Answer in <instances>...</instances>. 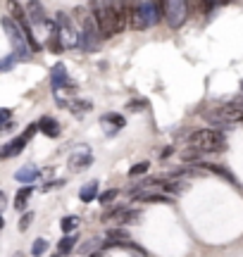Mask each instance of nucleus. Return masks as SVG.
Masks as SVG:
<instances>
[{
	"instance_id": "nucleus-36",
	"label": "nucleus",
	"mask_w": 243,
	"mask_h": 257,
	"mask_svg": "<svg viewBox=\"0 0 243 257\" xmlns=\"http://www.w3.org/2000/svg\"><path fill=\"white\" fill-rule=\"evenodd\" d=\"M53 257H60V255H53Z\"/></svg>"
},
{
	"instance_id": "nucleus-3",
	"label": "nucleus",
	"mask_w": 243,
	"mask_h": 257,
	"mask_svg": "<svg viewBox=\"0 0 243 257\" xmlns=\"http://www.w3.org/2000/svg\"><path fill=\"white\" fill-rule=\"evenodd\" d=\"M188 146L198 153H222L226 148V138L219 128H198L188 136Z\"/></svg>"
},
{
	"instance_id": "nucleus-4",
	"label": "nucleus",
	"mask_w": 243,
	"mask_h": 257,
	"mask_svg": "<svg viewBox=\"0 0 243 257\" xmlns=\"http://www.w3.org/2000/svg\"><path fill=\"white\" fill-rule=\"evenodd\" d=\"M3 29H5V34H8L10 43H12V50H15V60H27L29 57V46L27 41H24V34H22V29L17 27V22L12 17H3Z\"/></svg>"
},
{
	"instance_id": "nucleus-34",
	"label": "nucleus",
	"mask_w": 243,
	"mask_h": 257,
	"mask_svg": "<svg viewBox=\"0 0 243 257\" xmlns=\"http://www.w3.org/2000/svg\"><path fill=\"white\" fill-rule=\"evenodd\" d=\"M5 202H8V198H5V193L0 191V210H3V207H5Z\"/></svg>"
},
{
	"instance_id": "nucleus-24",
	"label": "nucleus",
	"mask_w": 243,
	"mask_h": 257,
	"mask_svg": "<svg viewBox=\"0 0 243 257\" xmlns=\"http://www.w3.org/2000/svg\"><path fill=\"white\" fill-rule=\"evenodd\" d=\"M150 169V162H139V165H134L129 169V176H141V174H146Z\"/></svg>"
},
{
	"instance_id": "nucleus-21",
	"label": "nucleus",
	"mask_w": 243,
	"mask_h": 257,
	"mask_svg": "<svg viewBox=\"0 0 243 257\" xmlns=\"http://www.w3.org/2000/svg\"><path fill=\"white\" fill-rule=\"evenodd\" d=\"M136 217H139V210H131V207H124V210H122V214H119V224H129V221H134L136 219Z\"/></svg>"
},
{
	"instance_id": "nucleus-9",
	"label": "nucleus",
	"mask_w": 243,
	"mask_h": 257,
	"mask_svg": "<svg viewBox=\"0 0 243 257\" xmlns=\"http://www.w3.org/2000/svg\"><path fill=\"white\" fill-rule=\"evenodd\" d=\"M98 38H100V34H98V29H95V24L88 19L84 24V34H81V41H84V48L86 50H93V48H98Z\"/></svg>"
},
{
	"instance_id": "nucleus-13",
	"label": "nucleus",
	"mask_w": 243,
	"mask_h": 257,
	"mask_svg": "<svg viewBox=\"0 0 243 257\" xmlns=\"http://www.w3.org/2000/svg\"><path fill=\"white\" fill-rule=\"evenodd\" d=\"M98 188H100V184L98 181H91V184H86L81 191H79V200L81 202H93L100 193H98Z\"/></svg>"
},
{
	"instance_id": "nucleus-27",
	"label": "nucleus",
	"mask_w": 243,
	"mask_h": 257,
	"mask_svg": "<svg viewBox=\"0 0 243 257\" xmlns=\"http://www.w3.org/2000/svg\"><path fill=\"white\" fill-rule=\"evenodd\" d=\"M69 107H72V110H91V107H93V105H91V102L88 100H74L72 102V105H69Z\"/></svg>"
},
{
	"instance_id": "nucleus-12",
	"label": "nucleus",
	"mask_w": 243,
	"mask_h": 257,
	"mask_svg": "<svg viewBox=\"0 0 243 257\" xmlns=\"http://www.w3.org/2000/svg\"><path fill=\"white\" fill-rule=\"evenodd\" d=\"M31 193H34V186H24V188H19L17 195H15V210L17 212L27 210V202H29V198H31Z\"/></svg>"
},
{
	"instance_id": "nucleus-10",
	"label": "nucleus",
	"mask_w": 243,
	"mask_h": 257,
	"mask_svg": "<svg viewBox=\"0 0 243 257\" xmlns=\"http://www.w3.org/2000/svg\"><path fill=\"white\" fill-rule=\"evenodd\" d=\"M36 128L43 134V136H48V138H57V136H60V124H57L53 117H41V119H38V124H36Z\"/></svg>"
},
{
	"instance_id": "nucleus-31",
	"label": "nucleus",
	"mask_w": 243,
	"mask_h": 257,
	"mask_svg": "<svg viewBox=\"0 0 243 257\" xmlns=\"http://www.w3.org/2000/svg\"><path fill=\"white\" fill-rule=\"evenodd\" d=\"M146 105H148L146 100H136V102H129V105H127V110H141V107H146Z\"/></svg>"
},
{
	"instance_id": "nucleus-15",
	"label": "nucleus",
	"mask_w": 243,
	"mask_h": 257,
	"mask_svg": "<svg viewBox=\"0 0 243 257\" xmlns=\"http://www.w3.org/2000/svg\"><path fill=\"white\" fill-rule=\"evenodd\" d=\"M79 224H81V219H79L76 214H67V217H62V221H60V229L65 231V236H72Z\"/></svg>"
},
{
	"instance_id": "nucleus-29",
	"label": "nucleus",
	"mask_w": 243,
	"mask_h": 257,
	"mask_svg": "<svg viewBox=\"0 0 243 257\" xmlns=\"http://www.w3.org/2000/svg\"><path fill=\"white\" fill-rule=\"evenodd\" d=\"M10 117H12V112H10L8 107H0V126H3V124H5Z\"/></svg>"
},
{
	"instance_id": "nucleus-35",
	"label": "nucleus",
	"mask_w": 243,
	"mask_h": 257,
	"mask_svg": "<svg viewBox=\"0 0 243 257\" xmlns=\"http://www.w3.org/2000/svg\"><path fill=\"white\" fill-rule=\"evenodd\" d=\"M5 229V219H3V214H0V231Z\"/></svg>"
},
{
	"instance_id": "nucleus-7",
	"label": "nucleus",
	"mask_w": 243,
	"mask_h": 257,
	"mask_svg": "<svg viewBox=\"0 0 243 257\" xmlns=\"http://www.w3.org/2000/svg\"><path fill=\"white\" fill-rule=\"evenodd\" d=\"M50 86H53V91H60V88H65L69 86V76H67V67L62 62H57L53 69H50Z\"/></svg>"
},
{
	"instance_id": "nucleus-5",
	"label": "nucleus",
	"mask_w": 243,
	"mask_h": 257,
	"mask_svg": "<svg viewBox=\"0 0 243 257\" xmlns=\"http://www.w3.org/2000/svg\"><path fill=\"white\" fill-rule=\"evenodd\" d=\"M162 17L169 29H179L188 17V5L184 0H165L162 3Z\"/></svg>"
},
{
	"instance_id": "nucleus-33",
	"label": "nucleus",
	"mask_w": 243,
	"mask_h": 257,
	"mask_svg": "<svg viewBox=\"0 0 243 257\" xmlns=\"http://www.w3.org/2000/svg\"><path fill=\"white\" fill-rule=\"evenodd\" d=\"M172 153H174V148H165V150H162V155H160V157H162V160H167V157L172 155Z\"/></svg>"
},
{
	"instance_id": "nucleus-17",
	"label": "nucleus",
	"mask_w": 243,
	"mask_h": 257,
	"mask_svg": "<svg viewBox=\"0 0 243 257\" xmlns=\"http://www.w3.org/2000/svg\"><path fill=\"white\" fill-rule=\"evenodd\" d=\"M107 240L117 245V243H127V240H131V236H129V231H127V229L117 226V229H110V231H107Z\"/></svg>"
},
{
	"instance_id": "nucleus-26",
	"label": "nucleus",
	"mask_w": 243,
	"mask_h": 257,
	"mask_svg": "<svg viewBox=\"0 0 243 257\" xmlns=\"http://www.w3.org/2000/svg\"><path fill=\"white\" fill-rule=\"evenodd\" d=\"M124 207H114V210H105L103 212V221H110V219H119V214Z\"/></svg>"
},
{
	"instance_id": "nucleus-18",
	"label": "nucleus",
	"mask_w": 243,
	"mask_h": 257,
	"mask_svg": "<svg viewBox=\"0 0 243 257\" xmlns=\"http://www.w3.org/2000/svg\"><path fill=\"white\" fill-rule=\"evenodd\" d=\"M134 200H141V202H172V198H167V195H155V193H139Z\"/></svg>"
},
{
	"instance_id": "nucleus-11",
	"label": "nucleus",
	"mask_w": 243,
	"mask_h": 257,
	"mask_svg": "<svg viewBox=\"0 0 243 257\" xmlns=\"http://www.w3.org/2000/svg\"><path fill=\"white\" fill-rule=\"evenodd\" d=\"M24 146H27V141L19 136V138H15V141H10L5 148H0V160H8V157H15V155H19L22 150H24Z\"/></svg>"
},
{
	"instance_id": "nucleus-8",
	"label": "nucleus",
	"mask_w": 243,
	"mask_h": 257,
	"mask_svg": "<svg viewBox=\"0 0 243 257\" xmlns=\"http://www.w3.org/2000/svg\"><path fill=\"white\" fill-rule=\"evenodd\" d=\"M38 176H41V169H38L36 165H24L22 169L15 172V179H17L19 184H24V186H31Z\"/></svg>"
},
{
	"instance_id": "nucleus-2",
	"label": "nucleus",
	"mask_w": 243,
	"mask_h": 257,
	"mask_svg": "<svg viewBox=\"0 0 243 257\" xmlns=\"http://www.w3.org/2000/svg\"><path fill=\"white\" fill-rule=\"evenodd\" d=\"M162 17V3H127V24L136 31L155 27Z\"/></svg>"
},
{
	"instance_id": "nucleus-16",
	"label": "nucleus",
	"mask_w": 243,
	"mask_h": 257,
	"mask_svg": "<svg viewBox=\"0 0 243 257\" xmlns=\"http://www.w3.org/2000/svg\"><path fill=\"white\" fill-rule=\"evenodd\" d=\"M27 17H31V22H36V24L48 22L46 15H43V5H41V3H29V15ZM31 22H29V24H31Z\"/></svg>"
},
{
	"instance_id": "nucleus-28",
	"label": "nucleus",
	"mask_w": 243,
	"mask_h": 257,
	"mask_svg": "<svg viewBox=\"0 0 243 257\" xmlns=\"http://www.w3.org/2000/svg\"><path fill=\"white\" fill-rule=\"evenodd\" d=\"M36 131H38V128H36V124H29V126H27V131H24V134H22V138H24V141H27V143H29V138L34 136V134H36Z\"/></svg>"
},
{
	"instance_id": "nucleus-23",
	"label": "nucleus",
	"mask_w": 243,
	"mask_h": 257,
	"mask_svg": "<svg viewBox=\"0 0 243 257\" xmlns=\"http://www.w3.org/2000/svg\"><path fill=\"white\" fill-rule=\"evenodd\" d=\"M34 217H36L34 212H24V214H22V219H19V231H22V233H24V231H29V226H31Z\"/></svg>"
},
{
	"instance_id": "nucleus-25",
	"label": "nucleus",
	"mask_w": 243,
	"mask_h": 257,
	"mask_svg": "<svg viewBox=\"0 0 243 257\" xmlns=\"http://www.w3.org/2000/svg\"><path fill=\"white\" fill-rule=\"evenodd\" d=\"M117 198V188H110V191H105L98 195V200H100V205H110V202Z\"/></svg>"
},
{
	"instance_id": "nucleus-22",
	"label": "nucleus",
	"mask_w": 243,
	"mask_h": 257,
	"mask_svg": "<svg viewBox=\"0 0 243 257\" xmlns=\"http://www.w3.org/2000/svg\"><path fill=\"white\" fill-rule=\"evenodd\" d=\"M203 169H210L212 174H219V176H224L226 181H234V176L229 174V172H226L224 167H219V165H203Z\"/></svg>"
},
{
	"instance_id": "nucleus-30",
	"label": "nucleus",
	"mask_w": 243,
	"mask_h": 257,
	"mask_svg": "<svg viewBox=\"0 0 243 257\" xmlns=\"http://www.w3.org/2000/svg\"><path fill=\"white\" fill-rule=\"evenodd\" d=\"M95 245H98V243H95V240H88V243H86V245H81V248H79V252H84V255H88V252H91V250H93Z\"/></svg>"
},
{
	"instance_id": "nucleus-19",
	"label": "nucleus",
	"mask_w": 243,
	"mask_h": 257,
	"mask_svg": "<svg viewBox=\"0 0 243 257\" xmlns=\"http://www.w3.org/2000/svg\"><path fill=\"white\" fill-rule=\"evenodd\" d=\"M100 121H103V124H112V131H114V134H117V128H122L124 124H127L122 114H105Z\"/></svg>"
},
{
	"instance_id": "nucleus-20",
	"label": "nucleus",
	"mask_w": 243,
	"mask_h": 257,
	"mask_svg": "<svg viewBox=\"0 0 243 257\" xmlns=\"http://www.w3.org/2000/svg\"><path fill=\"white\" fill-rule=\"evenodd\" d=\"M46 250H48V240L46 238H36L34 243H31V255L34 257H41Z\"/></svg>"
},
{
	"instance_id": "nucleus-1",
	"label": "nucleus",
	"mask_w": 243,
	"mask_h": 257,
	"mask_svg": "<svg viewBox=\"0 0 243 257\" xmlns=\"http://www.w3.org/2000/svg\"><path fill=\"white\" fill-rule=\"evenodd\" d=\"M93 19L100 38H112L127 29V3H93Z\"/></svg>"
},
{
	"instance_id": "nucleus-14",
	"label": "nucleus",
	"mask_w": 243,
	"mask_h": 257,
	"mask_svg": "<svg viewBox=\"0 0 243 257\" xmlns=\"http://www.w3.org/2000/svg\"><path fill=\"white\" fill-rule=\"evenodd\" d=\"M76 240H79V236H76V233H72V236H62V238H60V243H57V255H69V252L74 250Z\"/></svg>"
},
{
	"instance_id": "nucleus-32",
	"label": "nucleus",
	"mask_w": 243,
	"mask_h": 257,
	"mask_svg": "<svg viewBox=\"0 0 243 257\" xmlns=\"http://www.w3.org/2000/svg\"><path fill=\"white\" fill-rule=\"evenodd\" d=\"M55 186H65V179H57V181H50V184H46V188H43V191H53Z\"/></svg>"
},
{
	"instance_id": "nucleus-37",
	"label": "nucleus",
	"mask_w": 243,
	"mask_h": 257,
	"mask_svg": "<svg viewBox=\"0 0 243 257\" xmlns=\"http://www.w3.org/2000/svg\"><path fill=\"white\" fill-rule=\"evenodd\" d=\"M17 257H19V255H17Z\"/></svg>"
},
{
	"instance_id": "nucleus-6",
	"label": "nucleus",
	"mask_w": 243,
	"mask_h": 257,
	"mask_svg": "<svg viewBox=\"0 0 243 257\" xmlns=\"http://www.w3.org/2000/svg\"><path fill=\"white\" fill-rule=\"evenodd\" d=\"M67 165H69L72 172H84V169H88V167L93 165V153L86 146L74 148V153L69 155V162H67Z\"/></svg>"
}]
</instances>
